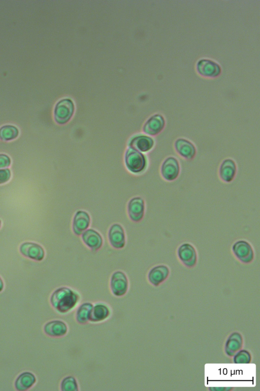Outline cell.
<instances>
[{
    "label": "cell",
    "instance_id": "cell-4",
    "mask_svg": "<svg viewBox=\"0 0 260 391\" xmlns=\"http://www.w3.org/2000/svg\"><path fill=\"white\" fill-rule=\"evenodd\" d=\"M125 163L127 169L133 173H139L146 166L145 156L140 152L129 147L125 154Z\"/></svg>",
    "mask_w": 260,
    "mask_h": 391
},
{
    "label": "cell",
    "instance_id": "cell-11",
    "mask_svg": "<svg viewBox=\"0 0 260 391\" xmlns=\"http://www.w3.org/2000/svg\"><path fill=\"white\" fill-rule=\"evenodd\" d=\"M170 274V269L167 265L158 264L152 267L149 270L147 279L151 285L158 287L167 280Z\"/></svg>",
    "mask_w": 260,
    "mask_h": 391
},
{
    "label": "cell",
    "instance_id": "cell-21",
    "mask_svg": "<svg viewBox=\"0 0 260 391\" xmlns=\"http://www.w3.org/2000/svg\"><path fill=\"white\" fill-rule=\"evenodd\" d=\"M197 67L200 74L206 76H216L220 72L219 65L210 60H201L198 62Z\"/></svg>",
    "mask_w": 260,
    "mask_h": 391
},
{
    "label": "cell",
    "instance_id": "cell-23",
    "mask_svg": "<svg viewBox=\"0 0 260 391\" xmlns=\"http://www.w3.org/2000/svg\"><path fill=\"white\" fill-rule=\"evenodd\" d=\"M36 378L29 372L21 373L15 381V387L18 391H25L31 388L36 383Z\"/></svg>",
    "mask_w": 260,
    "mask_h": 391
},
{
    "label": "cell",
    "instance_id": "cell-3",
    "mask_svg": "<svg viewBox=\"0 0 260 391\" xmlns=\"http://www.w3.org/2000/svg\"><path fill=\"white\" fill-rule=\"evenodd\" d=\"M177 256L182 264L187 268H192L197 264L198 253L190 243L184 242L180 244L177 249Z\"/></svg>",
    "mask_w": 260,
    "mask_h": 391
},
{
    "label": "cell",
    "instance_id": "cell-28",
    "mask_svg": "<svg viewBox=\"0 0 260 391\" xmlns=\"http://www.w3.org/2000/svg\"><path fill=\"white\" fill-rule=\"evenodd\" d=\"M11 159L7 154L0 153V169L9 168L11 164Z\"/></svg>",
    "mask_w": 260,
    "mask_h": 391
},
{
    "label": "cell",
    "instance_id": "cell-2",
    "mask_svg": "<svg viewBox=\"0 0 260 391\" xmlns=\"http://www.w3.org/2000/svg\"><path fill=\"white\" fill-rule=\"evenodd\" d=\"M232 252L238 261L244 264H250L254 259L253 248L246 240L240 239L236 241L232 244Z\"/></svg>",
    "mask_w": 260,
    "mask_h": 391
},
{
    "label": "cell",
    "instance_id": "cell-1",
    "mask_svg": "<svg viewBox=\"0 0 260 391\" xmlns=\"http://www.w3.org/2000/svg\"><path fill=\"white\" fill-rule=\"evenodd\" d=\"M81 300L80 293L67 286L56 289L51 294L50 302L59 314H67L76 309Z\"/></svg>",
    "mask_w": 260,
    "mask_h": 391
},
{
    "label": "cell",
    "instance_id": "cell-12",
    "mask_svg": "<svg viewBox=\"0 0 260 391\" xmlns=\"http://www.w3.org/2000/svg\"><path fill=\"white\" fill-rule=\"evenodd\" d=\"M180 172V166L177 159L173 156L167 157L162 162L160 173L162 178L172 181L177 178Z\"/></svg>",
    "mask_w": 260,
    "mask_h": 391
},
{
    "label": "cell",
    "instance_id": "cell-30",
    "mask_svg": "<svg viewBox=\"0 0 260 391\" xmlns=\"http://www.w3.org/2000/svg\"><path fill=\"white\" fill-rule=\"evenodd\" d=\"M1 226H2V221H1V220L0 219V228H1Z\"/></svg>",
    "mask_w": 260,
    "mask_h": 391
},
{
    "label": "cell",
    "instance_id": "cell-20",
    "mask_svg": "<svg viewBox=\"0 0 260 391\" xmlns=\"http://www.w3.org/2000/svg\"><path fill=\"white\" fill-rule=\"evenodd\" d=\"M236 170L235 161L231 158L225 159L220 165L219 177L223 181L226 183L231 182L236 175Z\"/></svg>",
    "mask_w": 260,
    "mask_h": 391
},
{
    "label": "cell",
    "instance_id": "cell-24",
    "mask_svg": "<svg viewBox=\"0 0 260 391\" xmlns=\"http://www.w3.org/2000/svg\"><path fill=\"white\" fill-rule=\"evenodd\" d=\"M19 129L11 124L4 125L0 127V140L4 142L12 141L18 137Z\"/></svg>",
    "mask_w": 260,
    "mask_h": 391
},
{
    "label": "cell",
    "instance_id": "cell-10",
    "mask_svg": "<svg viewBox=\"0 0 260 391\" xmlns=\"http://www.w3.org/2000/svg\"><path fill=\"white\" fill-rule=\"evenodd\" d=\"M21 255L30 259L41 261L45 256L44 248L39 244L33 242H24L19 247Z\"/></svg>",
    "mask_w": 260,
    "mask_h": 391
},
{
    "label": "cell",
    "instance_id": "cell-18",
    "mask_svg": "<svg viewBox=\"0 0 260 391\" xmlns=\"http://www.w3.org/2000/svg\"><path fill=\"white\" fill-rule=\"evenodd\" d=\"M176 151L181 157L186 159H192L196 153V149L194 145L188 140L179 138L176 140L174 144Z\"/></svg>",
    "mask_w": 260,
    "mask_h": 391
},
{
    "label": "cell",
    "instance_id": "cell-13",
    "mask_svg": "<svg viewBox=\"0 0 260 391\" xmlns=\"http://www.w3.org/2000/svg\"><path fill=\"white\" fill-rule=\"evenodd\" d=\"M81 237L83 243L92 252L99 250L104 243L102 235L92 228H88L84 231Z\"/></svg>",
    "mask_w": 260,
    "mask_h": 391
},
{
    "label": "cell",
    "instance_id": "cell-26",
    "mask_svg": "<svg viewBox=\"0 0 260 391\" xmlns=\"http://www.w3.org/2000/svg\"><path fill=\"white\" fill-rule=\"evenodd\" d=\"M233 356V361L235 364H249L251 360V354L245 349L240 350Z\"/></svg>",
    "mask_w": 260,
    "mask_h": 391
},
{
    "label": "cell",
    "instance_id": "cell-17",
    "mask_svg": "<svg viewBox=\"0 0 260 391\" xmlns=\"http://www.w3.org/2000/svg\"><path fill=\"white\" fill-rule=\"evenodd\" d=\"M243 345V339L239 332H233L228 337L225 344L224 351L226 355L233 357L241 350Z\"/></svg>",
    "mask_w": 260,
    "mask_h": 391
},
{
    "label": "cell",
    "instance_id": "cell-25",
    "mask_svg": "<svg viewBox=\"0 0 260 391\" xmlns=\"http://www.w3.org/2000/svg\"><path fill=\"white\" fill-rule=\"evenodd\" d=\"M60 389L61 391H78L79 385L74 376L68 375L61 380Z\"/></svg>",
    "mask_w": 260,
    "mask_h": 391
},
{
    "label": "cell",
    "instance_id": "cell-29",
    "mask_svg": "<svg viewBox=\"0 0 260 391\" xmlns=\"http://www.w3.org/2000/svg\"><path fill=\"white\" fill-rule=\"evenodd\" d=\"M4 287V284L3 280L0 276V292L3 291Z\"/></svg>",
    "mask_w": 260,
    "mask_h": 391
},
{
    "label": "cell",
    "instance_id": "cell-15",
    "mask_svg": "<svg viewBox=\"0 0 260 391\" xmlns=\"http://www.w3.org/2000/svg\"><path fill=\"white\" fill-rule=\"evenodd\" d=\"M69 330L67 324L61 320H53L47 322L44 326L45 334L53 338L66 336Z\"/></svg>",
    "mask_w": 260,
    "mask_h": 391
},
{
    "label": "cell",
    "instance_id": "cell-19",
    "mask_svg": "<svg viewBox=\"0 0 260 391\" xmlns=\"http://www.w3.org/2000/svg\"><path fill=\"white\" fill-rule=\"evenodd\" d=\"M154 144L152 137L145 135H139L133 137L128 145L140 152H147L153 148Z\"/></svg>",
    "mask_w": 260,
    "mask_h": 391
},
{
    "label": "cell",
    "instance_id": "cell-22",
    "mask_svg": "<svg viewBox=\"0 0 260 391\" xmlns=\"http://www.w3.org/2000/svg\"><path fill=\"white\" fill-rule=\"evenodd\" d=\"M93 304L86 301L78 305L75 315V320L78 323L83 325L90 321Z\"/></svg>",
    "mask_w": 260,
    "mask_h": 391
},
{
    "label": "cell",
    "instance_id": "cell-16",
    "mask_svg": "<svg viewBox=\"0 0 260 391\" xmlns=\"http://www.w3.org/2000/svg\"><path fill=\"white\" fill-rule=\"evenodd\" d=\"M165 126L162 116L155 114L149 118L144 125L143 130L148 135L154 136L159 133Z\"/></svg>",
    "mask_w": 260,
    "mask_h": 391
},
{
    "label": "cell",
    "instance_id": "cell-14",
    "mask_svg": "<svg viewBox=\"0 0 260 391\" xmlns=\"http://www.w3.org/2000/svg\"><path fill=\"white\" fill-rule=\"evenodd\" d=\"M112 315V309L107 303L99 301L93 304L90 322L99 323L108 320Z\"/></svg>",
    "mask_w": 260,
    "mask_h": 391
},
{
    "label": "cell",
    "instance_id": "cell-9",
    "mask_svg": "<svg viewBox=\"0 0 260 391\" xmlns=\"http://www.w3.org/2000/svg\"><path fill=\"white\" fill-rule=\"evenodd\" d=\"M91 224L90 214L86 211L79 210L77 211L73 217L72 229L73 233L80 236L87 230Z\"/></svg>",
    "mask_w": 260,
    "mask_h": 391
},
{
    "label": "cell",
    "instance_id": "cell-7",
    "mask_svg": "<svg viewBox=\"0 0 260 391\" xmlns=\"http://www.w3.org/2000/svg\"><path fill=\"white\" fill-rule=\"evenodd\" d=\"M108 239L110 245L114 248H123L126 244V235L122 226L118 223L111 225L108 231Z\"/></svg>",
    "mask_w": 260,
    "mask_h": 391
},
{
    "label": "cell",
    "instance_id": "cell-5",
    "mask_svg": "<svg viewBox=\"0 0 260 391\" xmlns=\"http://www.w3.org/2000/svg\"><path fill=\"white\" fill-rule=\"evenodd\" d=\"M129 288L128 279L121 270L114 271L110 279V289L112 294L117 297L124 296Z\"/></svg>",
    "mask_w": 260,
    "mask_h": 391
},
{
    "label": "cell",
    "instance_id": "cell-27",
    "mask_svg": "<svg viewBox=\"0 0 260 391\" xmlns=\"http://www.w3.org/2000/svg\"><path fill=\"white\" fill-rule=\"evenodd\" d=\"M11 177V172L9 168L0 169V185L8 182Z\"/></svg>",
    "mask_w": 260,
    "mask_h": 391
},
{
    "label": "cell",
    "instance_id": "cell-8",
    "mask_svg": "<svg viewBox=\"0 0 260 391\" xmlns=\"http://www.w3.org/2000/svg\"><path fill=\"white\" fill-rule=\"evenodd\" d=\"M145 205L144 200L140 197L132 198L127 205V212L129 219L135 222L141 221L144 218Z\"/></svg>",
    "mask_w": 260,
    "mask_h": 391
},
{
    "label": "cell",
    "instance_id": "cell-6",
    "mask_svg": "<svg viewBox=\"0 0 260 391\" xmlns=\"http://www.w3.org/2000/svg\"><path fill=\"white\" fill-rule=\"evenodd\" d=\"M74 111L73 101L64 98L59 101L55 105L54 117L55 122L59 124L67 123L72 117Z\"/></svg>",
    "mask_w": 260,
    "mask_h": 391
}]
</instances>
